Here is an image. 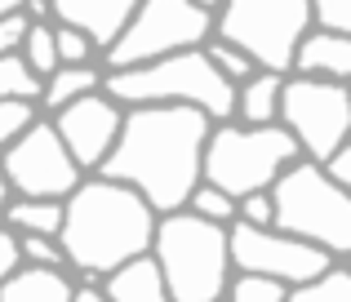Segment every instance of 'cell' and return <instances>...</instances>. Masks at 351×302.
Wrapping results in <instances>:
<instances>
[{"mask_svg":"<svg viewBox=\"0 0 351 302\" xmlns=\"http://www.w3.org/2000/svg\"><path fill=\"white\" fill-rule=\"evenodd\" d=\"M214 125L191 107H129L116 147L98 164V178L120 182L152 214H178L200 187V151Z\"/></svg>","mask_w":351,"mask_h":302,"instance_id":"1","label":"cell"},{"mask_svg":"<svg viewBox=\"0 0 351 302\" xmlns=\"http://www.w3.org/2000/svg\"><path fill=\"white\" fill-rule=\"evenodd\" d=\"M152 231L156 214L134 191L107 178H89L62 200V227L53 240L62 249V267L76 271L85 289H98L103 276L152 249Z\"/></svg>","mask_w":351,"mask_h":302,"instance_id":"2","label":"cell"},{"mask_svg":"<svg viewBox=\"0 0 351 302\" xmlns=\"http://www.w3.org/2000/svg\"><path fill=\"white\" fill-rule=\"evenodd\" d=\"M103 94L120 107H191L209 125H227L236 116V89L205 62L200 49L169 53L134 71H112Z\"/></svg>","mask_w":351,"mask_h":302,"instance_id":"3","label":"cell"},{"mask_svg":"<svg viewBox=\"0 0 351 302\" xmlns=\"http://www.w3.org/2000/svg\"><path fill=\"white\" fill-rule=\"evenodd\" d=\"M147 253L160 271L169 302H218L227 294V280H232L227 227H214L178 209V214L156 218Z\"/></svg>","mask_w":351,"mask_h":302,"instance_id":"4","label":"cell"},{"mask_svg":"<svg viewBox=\"0 0 351 302\" xmlns=\"http://www.w3.org/2000/svg\"><path fill=\"white\" fill-rule=\"evenodd\" d=\"M271 196V231L316 244L329 258L351 249V196L325 178L311 160H298L267 187Z\"/></svg>","mask_w":351,"mask_h":302,"instance_id":"5","label":"cell"},{"mask_svg":"<svg viewBox=\"0 0 351 302\" xmlns=\"http://www.w3.org/2000/svg\"><path fill=\"white\" fill-rule=\"evenodd\" d=\"M289 164H298V147L280 125H267V129L218 125L209 129L205 151H200V182L240 200L249 191H267Z\"/></svg>","mask_w":351,"mask_h":302,"instance_id":"6","label":"cell"},{"mask_svg":"<svg viewBox=\"0 0 351 302\" xmlns=\"http://www.w3.org/2000/svg\"><path fill=\"white\" fill-rule=\"evenodd\" d=\"M214 32L223 45L245 53L254 71L285 80L298 40L311 32V14L302 0H232L214 18Z\"/></svg>","mask_w":351,"mask_h":302,"instance_id":"7","label":"cell"},{"mask_svg":"<svg viewBox=\"0 0 351 302\" xmlns=\"http://www.w3.org/2000/svg\"><path fill=\"white\" fill-rule=\"evenodd\" d=\"M209 27H214V5H196V0H147V5H134V18L125 23L120 40L103 53L107 76L160 62L169 53L200 49L209 40Z\"/></svg>","mask_w":351,"mask_h":302,"instance_id":"8","label":"cell"},{"mask_svg":"<svg viewBox=\"0 0 351 302\" xmlns=\"http://www.w3.org/2000/svg\"><path fill=\"white\" fill-rule=\"evenodd\" d=\"M276 125L293 138V147L307 151L311 164H325L338 147H347V125H351V98L347 85L329 80H285Z\"/></svg>","mask_w":351,"mask_h":302,"instance_id":"9","label":"cell"},{"mask_svg":"<svg viewBox=\"0 0 351 302\" xmlns=\"http://www.w3.org/2000/svg\"><path fill=\"white\" fill-rule=\"evenodd\" d=\"M227 258L240 276H267L280 280L285 289L311 285L334 267V258L316 244H302L293 236L271 231V227H245V223L227 227Z\"/></svg>","mask_w":351,"mask_h":302,"instance_id":"10","label":"cell"},{"mask_svg":"<svg viewBox=\"0 0 351 302\" xmlns=\"http://www.w3.org/2000/svg\"><path fill=\"white\" fill-rule=\"evenodd\" d=\"M0 173L9 191H18V200H67L85 182L49 121H36L23 138L0 151Z\"/></svg>","mask_w":351,"mask_h":302,"instance_id":"11","label":"cell"},{"mask_svg":"<svg viewBox=\"0 0 351 302\" xmlns=\"http://www.w3.org/2000/svg\"><path fill=\"white\" fill-rule=\"evenodd\" d=\"M120 121H125V112L98 89V94H85V98L62 107L58 121H53V134L67 147V155L76 160V169L85 173V169H98L107 160V151L116 147Z\"/></svg>","mask_w":351,"mask_h":302,"instance_id":"12","label":"cell"},{"mask_svg":"<svg viewBox=\"0 0 351 302\" xmlns=\"http://www.w3.org/2000/svg\"><path fill=\"white\" fill-rule=\"evenodd\" d=\"M49 14L58 18V27L85 36L89 49L107 53L120 40L125 23L134 18V5L129 0H62V5H49Z\"/></svg>","mask_w":351,"mask_h":302,"instance_id":"13","label":"cell"},{"mask_svg":"<svg viewBox=\"0 0 351 302\" xmlns=\"http://www.w3.org/2000/svg\"><path fill=\"white\" fill-rule=\"evenodd\" d=\"M302 80H329V85H347L351 76V40L347 36H325L307 32L293 49V67Z\"/></svg>","mask_w":351,"mask_h":302,"instance_id":"14","label":"cell"},{"mask_svg":"<svg viewBox=\"0 0 351 302\" xmlns=\"http://www.w3.org/2000/svg\"><path fill=\"white\" fill-rule=\"evenodd\" d=\"M98 294H103V302H169L152 253H143V258L116 267L112 276H103V289H98Z\"/></svg>","mask_w":351,"mask_h":302,"instance_id":"15","label":"cell"},{"mask_svg":"<svg viewBox=\"0 0 351 302\" xmlns=\"http://www.w3.org/2000/svg\"><path fill=\"white\" fill-rule=\"evenodd\" d=\"M71 298H76L71 280L49 267H18L0 285V302H71Z\"/></svg>","mask_w":351,"mask_h":302,"instance_id":"16","label":"cell"},{"mask_svg":"<svg viewBox=\"0 0 351 302\" xmlns=\"http://www.w3.org/2000/svg\"><path fill=\"white\" fill-rule=\"evenodd\" d=\"M280 76H267V71H254L245 85L236 89V116L245 121V129H267L276 125V107H280Z\"/></svg>","mask_w":351,"mask_h":302,"instance_id":"17","label":"cell"},{"mask_svg":"<svg viewBox=\"0 0 351 302\" xmlns=\"http://www.w3.org/2000/svg\"><path fill=\"white\" fill-rule=\"evenodd\" d=\"M103 89V71L98 67H58L53 76H45L40 80V103L45 107H53V112H62L67 103H76V98H85V94H98Z\"/></svg>","mask_w":351,"mask_h":302,"instance_id":"18","label":"cell"},{"mask_svg":"<svg viewBox=\"0 0 351 302\" xmlns=\"http://www.w3.org/2000/svg\"><path fill=\"white\" fill-rule=\"evenodd\" d=\"M0 218L14 236H49L53 240L62 227V200H9Z\"/></svg>","mask_w":351,"mask_h":302,"instance_id":"19","label":"cell"},{"mask_svg":"<svg viewBox=\"0 0 351 302\" xmlns=\"http://www.w3.org/2000/svg\"><path fill=\"white\" fill-rule=\"evenodd\" d=\"M18 58L32 67V76H53L58 71V53H53V23H32L23 36V49H18Z\"/></svg>","mask_w":351,"mask_h":302,"instance_id":"20","label":"cell"},{"mask_svg":"<svg viewBox=\"0 0 351 302\" xmlns=\"http://www.w3.org/2000/svg\"><path fill=\"white\" fill-rule=\"evenodd\" d=\"M32 103V98H40V76H32V67H27L18 53H5L0 58V103Z\"/></svg>","mask_w":351,"mask_h":302,"instance_id":"21","label":"cell"},{"mask_svg":"<svg viewBox=\"0 0 351 302\" xmlns=\"http://www.w3.org/2000/svg\"><path fill=\"white\" fill-rule=\"evenodd\" d=\"M285 302H351V276H347L343 267H329L320 280L289 289V298H285Z\"/></svg>","mask_w":351,"mask_h":302,"instance_id":"22","label":"cell"},{"mask_svg":"<svg viewBox=\"0 0 351 302\" xmlns=\"http://www.w3.org/2000/svg\"><path fill=\"white\" fill-rule=\"evenodd\" d=\"M200 53H205V62H209V67H214L232 89H240L249 76H254V62H249L245 53H236L232 45H223V40H205V45H200Z\"/></svg>","mask_w":351,"mask_h":302,"instance_id":"23","label":"cell"},{"mask_svg":"<svg viewBox=\"0 0 351 302\" xmlns=\"http://www.w3.org/2000/svg\"><path fill=\"white\" fill-rule=\"evenodd\" d=\"M187 214L205 218V223H214V227H227L236 218V200L223 196L218 187H209V182H200V187L187 196Z\"/></svg>","mask_w":351,"mask_h":302,"instance_id":"24","label":"cell"},{"mask_svg":"<svg viewBox=\"0 0 351 302\" xmlns=\"http://www.w3.org/2000/svg\"><path fill=\"white\" fill-rule=\"evenodd\" d=\"M227 298L232 302H285L289 289L267 276H236V280H227Z\"/></svg>","mask_w":351,"mask_h":302,"instance_id":"25","label":"cell"},{"mask_svg":"<svg viewBox=\"0 0 351 302\" xmlns=\"http://www.w3.org/2000/svg\"><path fill=\"white\" fill-rule=\"evenodd\" d=\"M36 125V107L32 103H0V151L9 147V142H18L27 129Z\"/></svg>","mask_w":351,"mask_h":302,"instance_id":"26","label":"cell"},{"mask_svg":"<svg viewBox=\"0 0 351 302\" xmlns=\"http://www.w3.org/2000/svg\"><path fill=\"white\" fill-rule=\"evenodd\" d=\"M18 253H23L27 267L62 271V249H58V240H49V236H18Z\"/></svg>","mask_w":351,"mask_h":302,"instance_id":"27","label":"cell"},{"mask_svg":"<svg viewBox=\"0 0 351 302\" xmlns=\"http://www.w3.org/2000/svg\"><path fill=\"white\" fill-rule=\"evenodd\" d=\"M307 14L316 18V32L347 36L351 40V5H343V0H320V5H307Z\"/></svg>","mask_w":351,"mask_h":302,"instance_id":"28","label":"cell"},{"mask_svg":"<svg viewBox=\"0 0 351 302\" xmlns=\"http://www.w3.org/2000/svg\"><path fill=\"white\" fill-rule=\"evenodd\" d=\"M53 53H58V67H85L89 62V45L80 32H71V27H53Z\"/></svg>","mask_w":351,"mask_h":302,"instance_id":"29","label":"cell"},{"mask_svg":"<svg viewBox=\"0 0 351 302\" xmlns=\"http://www.w3.org/2000/svg\"><path fill=\"white\" fill-rule=\"evenodd\" d=\"M232 223H245V227H271V196H267V191H249V196H240Z\"/></svg>","mask_w":351,"mask_h":302,"instance_id":"30","label":"cell"},{"mask_svg":"<svg viewBox=\"0 0 351 302\" xmlns=\"http://www.w3.org/2000/svg\"><path fill=\"white\" fill-rule=\"evenodd\" d=\"M27 27H32V23L23 18V9H14V14L0 18V58H5V53H18V49H23Z\"/></svg>","mask_w":351,"mask_h":302,"instance_id":"31","label":"cell"},{"mask_svg":"<svg viewBox=\"0 0 351 302\" xmlns=\"http://www.w3.org/2000/svg\"><path fill=\"white\" fill-rule=\"evenodd\" d=\"M316 169L325 173L334 187H343V191H347V187H351V147H338L325 164H316Z\"/></svg>","mask_w":351,"mask_h":302,"instance_id":"32","label":"cell"},{"mask_svg":"<svg viewBox=\"0 0 351 302\" xmlns=\"http://www.w3.org/2000/svg\"><path fill=\"white\" fill-rule=\"evenodd\" d=\"M23 267V253H18V236L9 227H0V285H5L14 271Z\"/></svg>","mask_w":351,"mask_h":302,"instance_id":"33","label":"cell"},{"mask_svg":"<svg viewBox=\"0 0 351 302\" xmlns=\"http://www.w3.org/2000/svg\"><path fill=\"white\" fill-rule=\"evenodd\" d=\"M71 302H103V294H98V289H76V298Z\"/></svg>","mask_w":351,"mask_h":302,"instance_id":"34","label":"cell"},{"mask_svg":"<svg viewBox=\"0 0 351 302\" xmlns=\"http://www.w3.org/2000/svg\"><path fill=\"white\" fill-rule=\"evenodd\" d=\"M5 205H9V182H5V173H0V214H5Z\"/></svg>","mask_w":351,"mask_h":302,"instance_id":"35","label":"cell"},{"mask_svg":"<svg viewBox=\"0 0 351 302\" xmlns=\"http://www.w3.org/2000/svg\"><path fill=\"white\" fill-rule=\"evenodd\" d=\"M14 9H18L14 0H0V18H5V14H14Z\"/></svg>","mask_w":351,"mask_h":302,"instance_id":"36","label":"cell"}]
</instances>
